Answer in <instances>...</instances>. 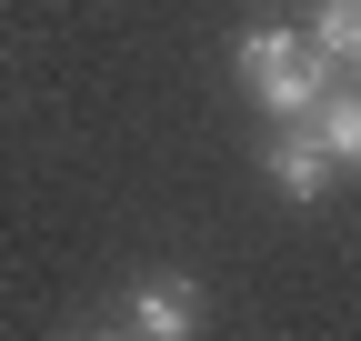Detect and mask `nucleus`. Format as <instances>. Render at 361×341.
I'll list each match as a JSON object with an SVG mask.
<instances>
[{
    "instance_id": "6",
    "label": "nucleus",
    "mask_w": 361,
    "mask_h": 341,
    "mask_svg": "<svg viewBox=\"0 0 361 341\" xmlns=\"http://www.w3.org/2000/svg\"><path fill=\"white\" fill-rule=\"evenodd\" d=\"M90 341H130V331H90Z\"/></svg>"
},
{
    "instance_id": "4",
    "label": "nucleus",
    "mask_w": 361,
    "mask_h": 341,
    "mask_svg": "<svg viewBox=\"0 0 361 341\" xmlns=\"http://www.w3.org/2000/svg\"><path fill=\"white\" fill-rule=\"evenodd\" d=\"M301 131L322 141V161H331V170H351V161H361V101H351V91H341V101L322 91V101L301 111Z\"/></svg>"
},
{
    "instance_id": "5",
    "label": "nucleus",
    "mask_w": 361,
    "mask_h": 341,
    "mask_svg": "<svg viewBox=\"0 0 361 341\" xmlns=\"http://www.w3.org/2000/svg\"><path fill=\"white\" fill-rule=\"evenodd\" d=\"M351 51H361V0H322V11H311V61L351 70Z\"/></svg>"
},
{
    "instance_id": "3",
    "label": "nucleus",
    "mask_w": 361,
    "mask_h": 341,
    "mask_svg": "<svg viewBox=\"0 0 361 341\" xmlns=\"http://www.w3.org/2000/svg\"><path fill=\"white\" fill-rule=\"evenodd\" d=\"M261 170H271V191H281V201H322V191L341 181V170L322 161V141H311V131H301V120H291V131H281V141H271V161H261Z\"/></svg>"
},
{
    "instance_id": "2",
    "label": "nucleus",
    "mask_w": 361,
    "mask_h": 341,
    "mask_svg": "<svg viewBox=\"0 0 361 341\" xmlns=\"http://www.w3.org/2000/svg\"><path fill=\"white\" fill-rule=\"evenodd\" d=\"M191 331H201V291L180 271H161V281L130 291V341H191Z\"/></svg>"
},
{
    "instance_id": "1",
    "label": "nucleus",
    "mask_w": 361,
    "mask_h": 341,
    "mask_svg": "<svg viewBox=\"0 0 361 341\" xmlns=\"http://www.w3.org/2000/svg\"><path fill=\"white\" fill-rule=\"evenodd\" d=\"M231 70H241V91H251V101H271L281 120H301L311 101L331 91V70L311 61V40H291V30H251L241 51H231Z\"/></svg>"
}]
</instances>
